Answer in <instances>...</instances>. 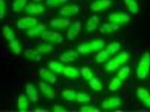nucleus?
I'll use <instances>...</instances> for the list:
<instances>
[{"label":"nucleus","mask_w":150,"mask_h":112,"mask_svg":"<svg viewBox=\"0 0 150 112\" xmlns=\"http://www.w3.org/2000/svg\"><path fill=\"white\" fill-rule=\"evenodd\" d=\"M150 70V54L145 52L141 58L138 66L136 68L137 76L139 79L143 80L147 77Z\"/></svg>","instance_id":"f257e3e1"},{"label":"nucleus","mask_w":150,"mask_h":112,"mask_svg":"<svg viewBox=\"0 0 150 112\" xmlns=\"http://www.w3.org/2000/svg\"><path fill=\"white\" fill-rule=\"evenodd\" d=\"M69 0H46V4L50 8H57Z\"/></svg>","instance_id":"4c0bfd02"},{"label":"nucleus","mask_w":150,"mask_h":112,"mask_svg":"<svg viewBox=\"0 0 150 112\" xmlns=\"http://www.w3.org/2000/svg\"><path fill=\"white\" fill-rule=\"evenodd\" d=\"M121 49L120 43L118 42H114L107 45L106 50L110 54V55H114L119 52Z\"/></svg>","instance_id":"c85d7f7f"},{"label":"nucleus","mask_w":150,"mask_h":112,"mask_svg":"<svg viewBox=\"0 0 150 112\" xmlns=\"http://www.w3.org/2000/svg\"><path fill=\"white\" fill-rule=\"evenodd\" d=\"M121 105V99L119 97H110L105 99L102 103V107L104 110H112L117 109Z\"/></svg>","instance_id":"0eeeda50"},{"label":"nucleus","mask_w":150,"mask_h":112,"mask_svg":"<svg viewBox=\"0 0 150 112\" xmlns=\"http://www.w3.org/2000/svg\"><path fill=\"white\" fill-rule=\"evenodd\" d=\"M79 11V7L75 4H67L62 6L60 10V14L64 17H70L77 14Z\"/></svg>","instance_id":"1a4fd4ad"},{"label":"nucleus","mask_w":150,"mask_h":112,"mask_svg":"<svg viewBox=\"0 0 150 112\" xmlns=\"http://www.w3.org/2000/svg\"><path fill=\"white\" fill-rule=\"evenodd\" d=\"M8 46L9 48L12 50V52L15 54L16 55L20 56L22 53V46H21V43L17 40L16 39H14L13 40L9 41L8 42Z\"/></svg>","instance_id":"4be33fe9"},{"label":"nucleus","mask_w":150,"mask_h":112,"mask_svg":"<svg viewBox=\"0 0 150 112\" xmlns=\"http://www.w3.org/2000/svg\"><path fill=\"white\" fill-rule=\"evenodd\" d=\"M80 72H81V75L83 76L85 80L89 81L93 78V73L91 68H88V66H83L81 68Z\"/></svg>","instance_id":"473e14b6"},{"label":"nucleus","mask_w":150,"mask_h":112,"mask_svg":"<svg viewBox=\"0 0 150 112\" xmlns=\"http://www.w3.org/2000/svg\"><path fill=\"white\" fill-rule=\"evenodd\" d=\"M33 1H35V2H39V1H42V0H33Z\"/></svg>","instance_id":"a18cd8bd"},{"label":"nucleus","mask_w":150,"mask_h":112,"mask_svg":"<svg viewBox=\"0 0 150 112\" xmlns=\"http://www.w3.org/2000/svg\"><path fill=\"white\" fill-rule=\"evenodd\" d=\"M6 14V3L5 0H0V20H2Z\"/></svg>","instance_id":"a19ab883"},{"label":"nucleus","mask_w":150,"mask_h":112,"mask_svg":"<svg viewBox=\"0 0 150 112\" xmlns=\"http://www.w3.org/2000/svg\"><path fill=\"white\" fill-rule=\"evenodd\" d=\"M46 8L41 4L38 2L29 3L26 6L25 12L27 14L32 16H39L42 15L45 12Z\"/></svg>","instance_id":"39448f33"},{"label":"nucleus","mask_w":150,"mask_h":112,"mask_svg":"<svg viewBox=\"0 0 150 112\" xmlns=\"http://www.w3.org/2000/svg\"><path fill=\"white\" fill-rule=\"evenodd\" d=\"M79 53L78 52L69 50L65 52L60 56V61L62 63H69L74 61L78 59Z\"/></svg>","instance_id":"4468645a"},{"label":"nucleus","mask_w":150,"mask_h":112,"mask_svg":"<svg viewBox=\"0 0 150 112\" xmlns=\"http://www.w3.org/2000/svg\"><path fill=\"white\" fill-rule=\"evenodd\" d=\"M28 3V0H14L12 4V11L14 13H18L25 8Z\"/></svg>","instance_id":"5701e85b"},{"label":"nucleus","mask_w":150,"mask_h":112,"mask_svg":"<svg viewBox=\"0 0 150 112\" xmlns=\"http://www.w3.org/2000/svg\"><path fill=\"white\" fill-rule=\"evenodd\" d=\"M89 86L95 92H100L103 89V86L100 80L96 78H93L91 80H89L88 82Z\"/></svg>","instance_id":"393cba45"},{"label":"nucleus","mask_w":150,"mask_h":112,"mask_svg":"<svg viewBox=\"0 0 150 112\" xmlns=\"http://www.w3.org/2000/svg\"><path fill=\"white\" fill-rule=\"evenodd\" d=\"M42 40L45 42L53 44H62L64 42L63 36L61 34L54 31H45L42 35Z\"/></svg>","instance_id":"7ed1b4c3"},{"label":"nucleus","mask_w":150,"mask_h":112,"mask_svg":"<svg viewBox=\"0 0 150 112\" xmlns=\"http://www.w3.org/2000/svg\"><path fill=\"white\" fill-rule=\"evenodd\" d=\"M128 9L129 11V12L132 14H136L138 13L139 11V6L138 4L136 2V1H133V2L127 5Z\"/></svg>","instance_id":"ea45409f"},{"label":"nucleus","mask_w":150,"mask_h":112,"mask_svg":"<svg viewBox=\"0 0 150 112\" xmlns=\"http://www.w3.org/2000/svg\"><path fill=\"white\" fill-rule=\"evenodd\" d=\"M49 68H50V70H52L54 73H61L63 71L65 66L61 63H59L56 61H51L49 64Z\"/></svg>","instance_id":"bb28decb"},{"label":"nucleus","mask_w":150,"mask_h":112,"mask_svg":"<svg viewBox=\"0 0 150 112\" xmlns=\"http://www.w3.org/2000/svg\"><path fill=\"white\" fill-rule=\"evenodd\" d=\"M39 88L41 92L49 99H53L55 97V91L51 85L47 84L45 81L39 83Z\"/></svg>","instance_id":"ddd939ff"},{"label":"nucleus","mask_w":150,"mask_h":112,"mask_svg":"<svg viewBox=\"0 0 150 112\" xmlns=\"http://www.w3.org/2000/svg\"><path fill=\"white\" fill-rule=\"evenodd\" d=\"M130 72H131V69H130L129 66H124L119 70L117 73V77L119 78L121 80H125L129 75Z\"/></svg>","instance_id":"e433bc0d"},{"label":"nucleus","mask_w":150,"mask_h":112,"mask_svg":"<svg viewBox=\"0 0 150 112\" xmlns=\"http://www.w3.org/2000/svg\"><path fill=\"white\" fill-rule=\"evenodd\" d=\"M112 5V0H95L90 6V9L93 12L104 11Z\"/></svg>","instance_id":"423d86ee"},{"label":"nucleus","mask_w":150,"mask_h":112,"mask_svg":"<svg viewBox=\"0 0 150 112\" xmlns=\"http://www.w3.org/2000/svg\"><path fill=\"white\" fill-rule=\"evenodd\" d=\"M90 45L93 52H98L104 47L105 42L103 39H95V40L90 42Z\"/></svg>","instance_id":"7c9ffc66"},{"label":"nucleus","mask_w":150,"mask_h":112,"mask_svg":"<svg viewBox=\"0 0 150 112\" xmlns=\"http://www.w3.org/2000/svg\"><path fill=\"white\" fill-rule=\"evenodd\" d=\"M100 23V18L98 16H93L89 18L86 23V29L88 32H93L98 28Z\"/></svg>","instance_id":"dca6fc26"},{"label":"nucleus","mask_w":150,"mask_h":112,"mask_svg":"<svg viewBox=\"0 0 150 112\" xmlns=\"http://www.w3.org/2000/svg\"><path fill=\"white\" fill-rule=\"evenodd\" d=\"M39 74L43 80L51 85L55 84L58 80L56 75L53 73L51 70L46 69V68H42L39 70Z\"/></svg>","instance_id":"6e6552de"},{"label":"nucleus","mask_w":150,"mask_h":112,"mask_svg":"<svg viewBox=\"0 0 150 112\" xmlns=\"http://www.w3.org/2000/svg\"><path fill=\"white\" fill-rule=\"evenodd\" d=\"M62 73L66 77L71 79L77 78L79 75V70L76 68L72 67V66H65L63 71H62Z\"/></svg>","instance_id":"aec40b11"},{"label":"nucleus","mask_w":150,"mask_h":112,"mask_svg":"<svg viewBox=\"0 0 150 112\" xmlns=\"http://www.w3.org/2000/svg\"><path fill=\"white\" fill-rule=\"evenodd\" d=\"M91 99V97L86 93H78L77 94H76V100L79 103L88 102H90Z\"/></svg>","instance_id":"58836bf2"},{"label":"nucleus","mask_w":150,"mask_h":112,"mask_svg":"<svg viewBox=\"0 0 150 112\" xmlns=\"http://www.w3.org/2000/svg\"><path fill=\"white\" fill-rule=\"evenodd\" d=\"M53 111L54 112H65V111H67V110L65 109L62 106L58 105V104H55V105L53 106Z\"/></svg>","instance_id":"37998d69"},{"label":"nucleus","mask_w":150,"mask_h":112,"mask_svg":"<svg viewBox=\"0 0 150 112\" xmlns=\"http://www.w3.org/2000/svg\"><path fill=\"white\" fill-rule=\"evenodd\" d=\"M119 66H120V65L119 64V63L116 61L114 58H113L105 65V70H108V71H114V70H117Z\"/></svg>","instance_id":"c9c22d12"},{"label":"nucleus","mask_w":150,"mask_h":112,"mask_svg":"<svg viewBox=\"0 0 150 112\" xmlns=\"http://www.w3.org/2000/svg\"><path fill=\"white\" fill-rule=\"evenodd\" d=\"M37 24H38V21L36 18L25 16L17 21V28L20 30H26V29L28 30Z\"/></svg>","instance_id":"20e7f679"},{"label":"nucleus","mask_w":150,"mask_h":112,"mask_svg":"<svg viewBox=\"0 0 150 112\" xmlns=\"http://www.w3.org/2000/svg\"><path fill=\"white\" fill-rule=\"evenodd\" d=\"M114 58L121 66V65L125 64L128 60H129L130 58H131V55H130V54L128 53V52L124 51L121 52V53H119V55H117Z\"/></svg>","instance_id":"b1692460"},{"label":"nucleus","mask_w":150,"mask_h":112,"mask_svg":"<svg viewBox=\"0 0 150 112\" xmlns=\"http://www.w3.org/2000/svg\"><path fill=\"white\" fill-rule=\"evenodd\" d=\"M50 26L52 28L64 29L69 28L70 26V20L67 18H59L51 20L50 22Z\"/></svg>","instance_id":"9b49d317"},{"label":"nucleus","mask_w":150,"mask_h":112,"mask_svg":"<svg viewBox=\"0 0 150 112\" xmlns=\"http://www.w3.org/2000/svg\"><path fill=\"white\" fill-rule=\"evenodd\" d=\"M46 26L44 24H37L35 26L33 27V28L28 29L27 31V35L28 37H37V36L42 35L44 32L46 31Z\"/></svg>","instance_id":"f8f14e48"},{"label":"nucleus","mask_w":150,"mask_h":112,"mask_svg":"<svg viewBox=\"0 0 150 112\" xmlns=\"http://www.w3.org/2000/svg\"><path fill=\"white\" fill-rule=\"evenodd\" d=\"M76 93L74 90L66 89L64 90L62 93V97H63L65 100L69 101V102H73L76 100Z\"/></svg>","instance_id":"a878e982"},{"label":"nucleus","mask_w":150,"mask_h":112,"mask_svg":"<svg viewBox=\"0 0 150 112\" xmlns=\"http://www.w3.org/2000/svg\"><path fill=\"white\" fill-rule=\"evenodd\" d=\"M81 23L80 21H76L73 23L72 26H69L67 32V37L69 40H73L77 37L81 30Z\"/></svg>","instance_id":"9d476101"},{"label":"nucleus","mask_w":150,"mask_h":112,"mask_svg":"<svg viewBox=\"0 0 150 112\" xmlns=\"http://www.w3.org/2000/svg\"><path fill=\"white\" fill-rule=\"evenodd\" d=\"M54 47L52 45H49V44H42L40 45L37 47V51L40 53L41 55H46V54L51 53L53 51Z\"/></svg>","instance_id":"72a5a7b5"},{"label":"nucleus","mask_w":150,"mask_h":112,"mask_svg":"<svg viewBox=\"0 0 150 112\" xmlns=\"http://www.w3.org/2000/svg\"><path fill=\"white\" fill-rule=\"evenodd\" d=\"M136 95L142 102L150 108V93L144 88H138L136 90Z\"/></svg>","instance_id":"2eb2a0df"},{"label":"nucleus","mask_w":150,"mask_h":112,"mask_svg":"<svg viewBox=\"0 0 150 112\" xmlns=\"http://www.w3.org/2000/svg\"><path fill=\"white\" fill-rule=\"evenodd\" d=\"M80 111L82 112H98L100 110L98 109L97 107H95V106H91L88 105H84L82 106L80 108Z\"/></svg>","instance_id":"79ce46f5"},{"label":"nucleus","mask_w":150,"mask_h":112,"mask_svg":"<svg viewBox=\"0 0 150 112\" xmlns=\"http://www.w3.org/2000/svg\"><path fill=\"white\" fill-rule=\"evenodd\" d=\"M24 55L26 59L34 61H39L42 59V56L40 53H39L37 51L30 50V49H28L25 51Z\"/></svg>","instance_id":"412c9836"},{"label":"nucleus","mask_w":150,"mask_h":112,"mask_svg":"<svg viewBox=\"0 0 150 112\" xmlns=\"http://www.w3.org/2000/svg\"><path fill=\"white\" fill-rule=\"evenodd\" d=\"M121 85H122V80L119 78H114L109 84V89L112 92H116L121 88Z\"/></svg>","instance_id":"c756f323"},{"label":"nucleus","mask_w":150,"mask_h":112,"mask_svg":"<svg viewBox=\"0 0 150 112\" xmlns=\"http://www.w3.org/2000/svg\"><path fill=\"white\" fill-rule=\"evenodd\" d=\"M25 93L32 102H37L39 101V95L37 90L32 83H28L25 86Z\"/></svg>","instance_id":"f3484780"},{"label":"nucleus","mask_w":150,"mask_h":112,"mask_svg":"<svg viewBox=\"0 0 150 112\" xmlns=\"http://www.w3.org/2000/svg\"><path fill=\"white\" fill-rule=\"evenodd\" d=\"M17 107L21 111H26L29 108V101L25 95H21L18 97Z\"/></svg>","instance_id":"6ab92c4d"},{"label":"nucleus","mask_w":150,"mask_h":112,"mask_svg":"<svg viewBox=\"0 0 150 112\" xmlns=\"http://www.w3.org/2000/svg\"><path fill=\"white\" fill-rule=\"evenodd\" d=\"M3 34L5 38H6V40L8 41V42H9V41L13 40L14 39H16L15 32H14V31L12 30L11 27L7 26V25L4 26Z\"/></svg>","instance_id":"cd10ccee"},{"label":"nucleus","mask_w":150,"mask_h":112,"mask_svg":"<svg viewBox=\"0 0 150 112\" xmlns=\"http://www.w3.org/2000/svg\"><path fill=\"white\" fill-rule=\"evenodd\" d=\"M130 20V16L125 12H114L109 15V21L118 26L127 23L129 22Z\"/></svg>","instance_id":"f03ea898"},{"label":"nucleus","mask_w":150,"mask_h":112,"mask_svg":"<svg viewBox=\"0 0 150 112\" xmlns=\"http://www.w3.org/2000/svg\"><path fill=\"white\" fill-rule=\"evenodd\" d=\"M77 52L78 53L81 55H86L92 52L90 42L88 43H83V44L79 45L77 47Z\"/></svg>","instance_id":"f704fd0d"},{"label":"nucleus","mask_w":150,"mask_h":112,"mask_svg":"<svg viewBox=\"0 0 150 112\" xmlns=\"http://www.w3.org/2000/svg\"><path fill=\"white\" fill-rule=\"evenodd\" d=\"M119 28V26L117 24H114L112 23H104L99 28V32L103 34H110L112 32L117 31Z\"/></svg>","instance_id":"a211bd4d"},{"label":"nucleus","mask_w":150,"mask_h":112,"mask_svg":"<svg viewBox=\"0 0 150 112\" xmlns=\"http://www.w3.org/2000/svg\"><path fill=\"white\" fill-rule=\"evenodd\" d=\"M110 54L107 50H101L96 56V61L98 64H103L108 59Z\"/></svg>","instance_id":"2f4dec72"},{"label":"nucleus","mask_w":150,"mask_h":112,"mask_svg":"<svg viewBox=\"0 0 150 112\" xmlns=\"http://www.w3.org/2000/svg\"><path fill=\"white\" fill-rule=\"evenodd\" d=\"M124 2H125V4L127 6V5L129 4H131V2H133V1H135V0H124Z\"/></svg>","instance_id":"c03bdc74"}]
</instances>
